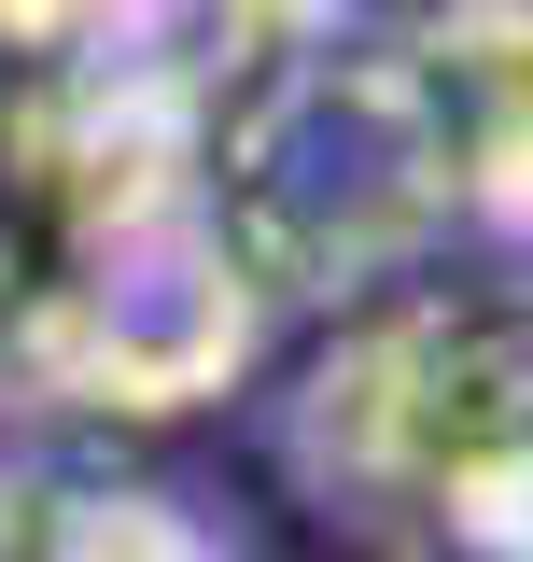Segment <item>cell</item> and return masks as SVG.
Instances as JSON below:
<instances>
[]
</instances>
